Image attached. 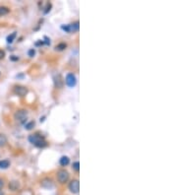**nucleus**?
I'll use <instances>...</instances> for the list:
<instances>
[{"instance_id": "6e6552de", "label": "nucleus", "mask_w": 177, "mask_h": 195, "mask_svg": "<svg viewBox=\"0 0 177 195\" xmlns=\"http://www.w3.org/2000/svg\"><path fill=\"white\" fill-rule=\"evenodd\" d=\"M14 93L19 97H25L28 94V89L24 86L17 85L14 87Z\"/></svg>"}, {"instance_id": "2eb2a0df", "label": "nucleus", "mask_w": 177, "mask_h": 195, "mask_svg": "<svg viewBox=\"0 0 177 195\" xmlns=\"http://www.w3.org/2000/svg\"><path fill=\"white\" fill-rule=\"evenodd\" d=\"M16 36H17V33L16 32H14L12 33L11 35H9L8 36H7V42L8 43H12L14 42V40L16 39Z\"/></svg>"}, {"instance_id": "aec40b11", "label": "nucleus", "mask_w": 177, "mask_h": 195, "mask_svg": "<svg viewBox=\"0 0 177 195\" xmlns=\"http://www.w3.org/2000/svg\"><path fill=\"white\" fill-rule=\"evenodd\" d=\"M44 40H46V41H43V43L46 44V46H49V44H50V40L48 39L47 36H44Z\"/></svg>"}, {"instance_id": "4be33fe9", "label": "nucleus", "mask_w": 177, "mask_h": 195, "mask_svg": "<svg viewBox=\"0 0 177 195\" xmlns=\"http://www.w3.org/2000/svg\"><path fill=\"white\" fill-rule=\"evenodd\" d=\"M50 8H51V4L50 3H47V6H46V11H44V13H48L49 11H50Z\"/></svg>"}, {"instance_id": "f8f14e48", "label": "nucleus", "mask_w": 177, "mask_h": 195, "mask_svg": "<svg viewBox=\"0 0 177 195\" xmlns=\"http://www.w3.org/2000/svg\"><path fill=\"white\" fill-rule=\"evenodd\" d=\"M7 142H8V140H7V137L5 136L4 134L0 133V148L6 146V145H7Z\"/></svg>"}, {"instance_id": "f3484780", "label": "nucleus", "mask_w": 177, "mask_h": 195, "mask_svg": "<svg viewBox=\"0 0 177 195\" xmlns=\"http://www.w3.org/2000/svg\"><path fill=\"white\" fill-rule=\"evenodd\" d=\"M66 47H67V44L64 43V42H61V43L57 44V46L55 47V49L58 50V51H62V50H64Z\"/></svg>"}, {"instance_id": "20e7f679", "label": "nucleus", "mask_w": 177, "mask_h": 195, "mask_svg": "<svg viewBox=\"0 0 177 195\" xmlns=\"http://www.w3.org/2000/svg\"><path fill=\"white\" fill-rule=\"evenodd\" d=\"M61 29L66 33H76L79 31V22H75V23L62 26Z\"/></svg>"}, {"instance_id": "dca6fc26", "label": "nucleus", "mask_w": 177, "mask_h": 195, "mask_svg": "<svg viewBox=\"0 0 177 195\" xmlns=\"http://www.w3.org/2000/svg\"><path fill=\"white\" fill-rule=\"evenodd\" d=\"M35 121H29V122L25 123V128H26L27 130H32L34 127H35Z\"/></svg>"}, {"instance_id": "5701e85b", "label": "nucleus", "mask_w": 177, "mask_h": 195, "mask_svg": "<svg viewBox=\"0 0 177 195\" xmlns=\"http://www.w3.org/2000/svg\"><path fill=\"white\" fill-rule=\"evenodd\" d=\"M11 60H13V61L19 60V57H18V56H15V55H12V56H11Z\"/></svg>"}, {"instance_id": "423d86ee", "label": "nucleus", "mask_w": 177, "mask_h": 195, "mask_svg": "<svg viewBox=\"0 0 177 195\" xmlns=\"http://www.w3.org/2000/svg\"><path fill=\"white\" fill-rule=\"evenodd\" d=\"M69 190L71 191V193L73 194H77L79 193L80 190V183L78 179H73V181H70L69 183Z\"/></svg>"}, {"instance_id": "9b49d317", "label": "nucleus", "mask_w": 177, "mask_h": 195, "mask_svg": "<svg viewBox=\"0 0 177 195\" xmlns=\"http://www.w3.org/2000/svg\"><path fill=\"white\" fill-rule=\"evenodd\" d=\"M60 164L62 167H66V166H68L69 164V163H70V159L68 158L67 156H63V157H61V159H60Z\"/></svg>"}, {"instance_id": "393cba45", "label": "nucleus", "mask_w": 177, "mask_h": 195, "mask_svg": "<svg viewBox=\"0 0 177 195\" xmlns=\"http://www.w3.org/2000/svg\"><path fill=\"white\" fill-rule=\"evenodd\" d=\"M0 195H4V192L1 189H0Z\"/></svg>"}, {"instance_id": "f03ea898", "label": "nucleus", "mask_w": 177, "mask_h": 195, "mask_svg": "<svg viewBox=\"0 0 177 195\" xmlns=\"http://www.w3.org/2000/svg\"><path fill=\"white\" fill-rule=\"evenodd\" d=\"M14 118L17 122L25 124L26 121H27V119H28V111L26 109H19V110H17L16 112H15Z\"/></svg>"}, {"instance_id": "7ed1b4c3", "label": "nucleus", "mask_w": 177, "mask_h": 195, "mask_svg": "<svg viewBox=\"0 0 177 195\" xmlns=\"http://www.w3.org/2000/svg\"><path fill=\"white\" fill-rule=\"evenodd\" d=\"M57 181L60 184H65L69 181V172L66 170H59L57 171Z\"/></svg>"}, {"instance_id": "0eeeda50", "label": "nucleus", "mask_w": 177, "mask_h": 195, "mask_svg": "<svg viewBox=\"0 0 177 195\" xmlns=\"http://www.w3.org/2000/svg\"><path fill=\"white\" fill-rule=\"evenodd\" d=\"M40 185H41V187H43V188H46V189H51L54 187V182L51 178L46 177L40 181Z\"/></svg>"}, {"instance_id": "39448f33", "label": "nucleus", "mask_w": 177, "mask_h": 195, "mask_svg": "<svg viewBox=\"0 0 177 195\" xmlns=\"http://www.w3.org/2000/svg\"><path fill=\"white\" fill-rule=\"evenodd\" d=\"M65 82H66V84H67L68 87H70V88L75 87L76 83H77V78L75 76V74H73V73L67 74V76H66V79H65Z\"/></svg>"}, {"instance_id": "1a4fd4ad", "label": "nucleus", "mask_w": 177, "mask_h": 195, "mask_svg": "<svg viewBox=\"0 0 177 195\" xmlns=\"http://www.w3.org/2000/svg\"><path fill=\"white\" fill-rule=\"evenodd\" d=\"M54 86L55 88L57 89H61L63 87V84H64V81H63V78L60 74H57L55 75V77H54Z\"/></svg>"}, {"instance_id": "f257e3e1", "label": "nucleus", "mask_w": 177, "mask_h": 195, "mask_svg": "<svg viewBox=\"0 0 177 195\" xmlns=\"http://www.w3.org/2000/svg\"><path fill=\"white\" fill-rule=\"evenodd\" d=\"M29 141H30V143H32L34 146L38 147V148H44L47 146V143H46V139H44V137L38 133L30 135Z\"/></svg>"}, {"instance_id": "4468645a", "label": "nucleus", "mask_w": 177, "mask_h": 195, "mask_svg": "<svg viewBox=\"0 0 177 195\" xmlns=\"http://www.w3.org/2000/svg\"><path fill=\"white\" fill-rule=\"evenodd\" d=\"M10 12V9L6 6H0V16H4Z\"/></svg>"}, {"instance_id": "412c9836", "label": "nucleus", "mask_w": 177, "mask_h": 195, "mask_svg": "<svg viewBox=\"0 0 177 195\" xmlns=\"http://www.w3.org/2000/svg\"><path fill=\"white\" fill-rule=\"evenodd\" d=\"M4 57H5V51L2 50V49H0V60L3 59Z\"/></svg>"}, {"instance_id": "9d476101", "label": "nucleus", "mask_w": 177, "mask_h": 195, "mask_svg": "<svg viewBox=\"0 0 177 195\" xmlns=\"http://www.w3.org/2000/svg\"><path fill=\"white\" fill-rule=\"evenodd\" d=\"M9 188H10V190H12V191H17V190L20 188V183H19V181H12L9 183Z\"/></svg>"}, {"instance_id": "ddd939ff", "label": "nucleus", "mask_w": 177, "mask_h": 195, "mask_svg": "<svg viewBox=\"0 0 177 195\" xmlns=\"http://www.w3.org/2000/svg\"><path fill=\"white\" fill-rule=\"evenodd\" d=\"M10 167V162L8 160H2L0 161V169L2 170H6Z\"/></svg>"}, {"instance_id": "a211bd4d", "label": "nucleus", "mask_w": 177, "mask_h": 195, "mask_svg": "<svg viewBox=\"0 0 177 195\" xmlns=\"http://www.w3.org/2000/svg\"><path fill=\"white\" fill-rule=\"evenodd\" d=\"M72 168H73V170H75V171H79L80 170V163L79 162H75V163H73V164H72Z\"/></svg>"}, {"instance_id": "6ab92c4d", "label": "nucleus", "mask_w": 177, "mask_h": 195, "mask_svg": "<svg viewBox=\"0 0 177 195\" xmlns=\"http://www.w3.org/2000/svg\"><path fill=\"white\" fill-rule=\"evenodd\" d=\"M28 53H29V56H30V57H34L35 54V48H31V49L29 50Z\"/></svg>"}, {"instance_id": "b1692460", "label": "nucleus", "mask_w": 177, "mask_h": 195, "mask_svg": "<svg viewBox=\"0 0 177 195\" xmlns=\"http://www.w3.org/2000/svg\"><path fill=\"white\" fill-rule=\"evenodd\" d=\"M3 186H4V181L2 178H0V189H1Z\"/></svg>"}]
</instances>
